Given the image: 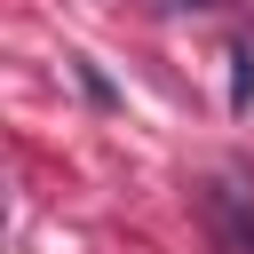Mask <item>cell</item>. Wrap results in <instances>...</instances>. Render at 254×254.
<instances>
[{
	"label": "cell",
	"instance_id": "cell-1",
	"mask_svg": "<svg viewBox=\"0 0 254 254\" xmlns=\"http://www.w3.org/2000/svg\"><path fill=\"white\" fill-rule=\"evenodd\" d=\"M206 222H214L222 254H254V214L238 206V190H230V183H206Z\"/></svg>",
	"mask_w": 254,
	"mask_h": 254
},
{
	"label": "cell",
	"instance_id": "cell-2",
	"mask_svg": "<svg viewBox=\"0 0 254 254\" xmlns=\"http://www.w3.org/2000/svg\"><path fill=\"white\" fill-rule=\"evenodd\" d=\"M71 79H79V95H87L95 111H119V87L103 79V64H95V56H71Z\"/></svg>",
	"mask_w": 254,
	"mask_h": 254
},
{
	"label": "cell",
	"instance_id": "cell-3",
	"mask_svg": "<svg viewBox=\"0 0 254 254\" xmlns=\"http://www.w3.org/2000/svg\"><path fill=\"white\" fill-rule=\"evenodd\" d=\"M230 111H254V48H230Z\"/></svg>",
	"mask_w": 254,
	"mask_h": 254
}]
</instances>
